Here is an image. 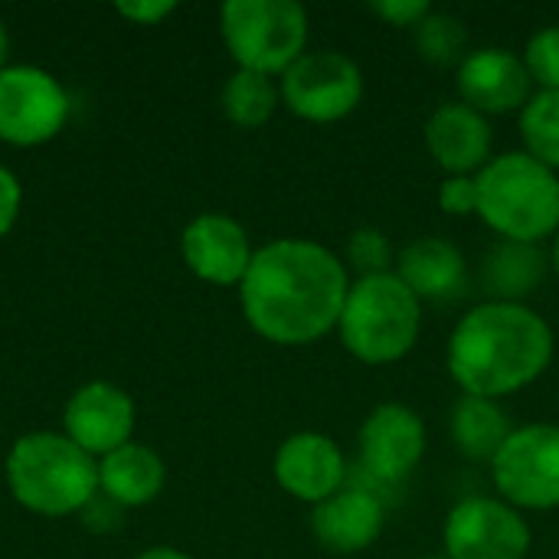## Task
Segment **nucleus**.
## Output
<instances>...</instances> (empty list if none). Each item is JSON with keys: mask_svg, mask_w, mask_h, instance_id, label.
<instances>
[{"mask_svg": "<svg viewBox=\"0 0 559 559\" xmlns=\"http://www.w3.org/2000/svg\"><path fill=\"white\" fill-rule=\"evenodd\" d=\"M350 272L337 252L311 239H275L252 255L239 282L249 328L278 347H308L337 331Z\"/></svg>", "mask_w": 559, "mask_h": 559, "instance_id": "1", "label": "nucleus"}, {"mask_svg": "<svg viewBox=\"0 0 559 559\" xmlns=\"http://www.w3.org/2000/svg\"><path fill=\"white\" fill-rule=\"evenodd\" d=\"M557 337L527 301H481L462 314L445 344V367L462 396L508 400L554 364Z\"/></svg>", "mask_w": 559, "mask_h": 559, "instance_id": "2", "label": "nucleus"}, {"mask_svg": "<svg viewBox=\"0 0 559 559\" xmlns=\"http://www.w3.org/2000/svg\"><path fill=\"white\" fill-rule=\"evenodd\" d=\"M491 481L518 511H559V423L518 426L491 462Z\"/></svg>", "mask_w": 559, "mask_h": 559, "instance_id": "7", "label": "nucleus"}, {"mask_svg": "<svg viewBox=\"0 0 559 559\" xmlns=\"http://www.w3.org/2000/svg\"><path fill=\"white\" fill-rule=\"evenodd\" d=\"M272 475L285 495L314 508L347 488V455L324 432H295L278 445Z\"/></svg>", "mask_w": 559, "mask_h": 559, "instance_id": "13", "label": "nucleus"}, {"mask_svg": "<svg viewBox=\"0 0 559 559\" xmlns=\"http://www.w3.org/2000/svg\"><path fill=\"white\" fill-rule=\"evenodd\" d=\"M20 213V183L10 170L0 167V236L10 233V226L16 223Z\"/></svg>", "mask_w": 559, "mask_h": 559, "instance_id": "29", "label": "nucleus"}, {"mask_svg": "<svg viewBox=\"0 0 559 559\" xmlns=\"http://www.w3.org/2000/svg\"><path fill=\"white\" fill-rule=\"evenodd\" d=\"M455 85H459V102L481 111L485 118L514 115V111L521 115L537 92L521 52L504 46L472 49L455 69Z\"/></svg>", "mask_w": 559, "mask_h": 559, "instance_id": "12", "label": "nucleus"}, {"mask_svg": "<svg viewBox=\"0 0 559 559\" xmlns=\"http://www.w3.org/2000/svg\"><path fill=\"white\" fill-rule=\"evenodd\" d=\"M66 439L88 455H108L128 445L134 429V406L124 390L111 383L82 386L66 406Z\"/></svg>", "mask_w": 559, "mask_h": 559, "instance_id": "17", "label": "nucleus"}, {"mask_svg": "<svg viewBox=\"0 0 559 559\" xmlns=\"http://www.w3.org/2000/svg\"><path fill=\"white\" fill-rule=\"evenodd\" d=\"M547 259H550V269H554V275L559 278V233L550 239V252H547Z\"/></svg>", "mask_w": 559, "mask_h": 559, "instance_id": "32", "label": "nucleus"}, {"mask_svg": "<svg viewBox=\"0 0 559 559\" xmlns=\"http://www.w3.org/2000/svg\"><path fill=\"white\" fill-rule=\"evenodd\" d=\"M518 426L511 423L508 409L498 400L481 396H459L449 413V432L455 449L472 462H495L501 445Z\"/></svg>", "mask_w": 559, "mask_h": 559, "instance_id": "19", "label": "nucleus"}, {"mask_svg": "<svg viewBox=\"0 0 559 559\" xmlns=\"http://www.w3.org/2000/svg\"><path fill=\"white\" fill-rule=\"evenodd\" d=\"M537 92H559V26L537 29L521 52Z\"/></svg>", "mask_w": 559, "mask_h": 559, "instance_id": "26", "label": "nucleus"}, {"mask_svg": "<svg viewBox=\"0 0 559 559\" xmlns=\"http://www.w3.org/2000/svg\"><path fill=\"white\" fill-rule=\"evenodd\" d=\"M118 13L134 20V23H157L167 13H174L170 0H144V3H118Z\"/></svg>", "mask_w": 559, "mask_h": 559, "instance_id": "30", "label": "nucleus"}, {"mask_svg": "<svg viewBox=\"0 0 559 559\" xmlns=\"http://www.w3.org/2000/svg\"><path fill=\"white\" fill-rule=\"evenodd\" d=\"M426 147L445 177H475L495 157L491 118L465 102H442L426 121Z\"/></svg>", "mask_w": 559, "mask_h": 559, "instance_id": "14", "label": "nucleus"}, {"mask_svg": "<svg viewBox=\"0 0 559 559\" xmlns=\"http://www.w3.org/2000/svg\"><path fill=\"white\" fill-rule=\"evenodd\" d=\"M7 481L23 508L46 518H62L95 501L98 465L72 439L33 432L10 449Z\"/></svg>", "mask_w": 559, "mask_h": 559, "instance_id": "5", "label": "nucleus"}, {"mask_svg": "<svg viewBox=\"0 0 559 559\" xmlns=\"http://www.w3.org/2000/svg\"><path fill=\"white\" fill-rule=\"evenodd\" d=\"M285 108L311 124H334L364 102L360 66L337 49H311L282 75Z\"/></svg>", "mask_w": 559, "mask_h": 559, "instance_id": "8", "label": "nucleus"}, {"mask_svg": "<svg viewBox=\"0 0 559 559\" xmlns=\"http://www.w3.org/2000/svg\"><path fill=\"white\" fill-rule=\"evenodd\" d=\"M524 151L559 174V92H534L518 115Z\"/></svg>", "mask_w": 559, "mask_h": 559, "instance_id": "23", "label": "nucleus"}, {"mask_svg": "<svg viewBox=\"0 0 559 559\" xmlns=\"http://www.w3.org/2000/svg\"><path fill=\"white\" fill-rule=\"evenodd\" d=\"M393 272L423 305L459 298L468 285V262L462 249L442 236H419L403 246Z\"/></svg>", "mask_w": 559, "mask_h": 559, "instance_id": "18", "label": "nucleus"}, {"mask_svg": "<svg viewBox=\"0 0 559 559\" xmlns=\"http://www.w3.org/2000/svg\"><path fill=\"white\" fill-rule=\"evenodd\" d=\"M134 559H190L187 554H180V550H170V547H154V550H144L141 557Z\"/></svg>", "mask_w": 559, "mask_h": 559, "instance_id": "31", "label": "nucleus"}, {"mask_svg": "<svg viewBox=\"0 0 559 559\" xmlns=\"http://www.w3.org/2000/svg\"><path fill=\"white\" fill-rule=\"evenodd\" d=\"M413 33H416V49L429 66L459 69L462 59L472 52L468 49V29L462 26V20H455L449 13L432 10Z\"/></svg>", "mask_w": 559, "mask_h": 559, "instance_id": "24", "label": "nucleus"}, {"mask_svg": "<svg viewBox=\"0 0 559 559\" xmlns=\"http://www.w3.org/2000/svg\"><path fill=\"white\" fill-rule=\"evenodd\" d=\"M534 531L524 511L491 495H472L452 504L442 524L445 559H527Z\"/></svg>", "mask_w": 559, "mask_h": 559, "instance_id": "9", "label": "nucleus"}, {"mask_svg": "<svg viewBox=\"0 0 559 559\" xmlns=\"http://www.w3.org/2000/svg\"><path fill=\"white\" fill-rule=\"evenodd\" d=\"M360 468L377 485L406 481L426 459L429 432L423 416L406 403H380L360 426L357 436Z\"/></svg>", "mask_w": 559, "mask_h": 559, "instance_id": "11", "label": "nucleus"}, {"mask_svg": "<svg viewBox=\"0 0 559 559\" xmlns=\"http://www.w3.org/2000/svg\"><path fill=\"white\" fill-rule=\"evenodd\" d=\"M475 216L501 239L540 246L559 233V174L527 151L495 154L478 174Z\"/></svg>", "mask_w": 559, "mask_h": 559, "instance_id": "3", "label": "nucleus"}, {"mask_svg": "<svg viewBox=\"0 0 559 559\" xmlns=\"http://www.w3.org/2000/svg\"><path fill=\"white\" fill-rule=\"evenodd\" d=\"M344 265L347 272H357V278H367V275H383V272H393L396 265V252H393V242L383 229L377 226H360L350 233L347 246H344Z\"/></svg>", "mask_w": 559, "mask_h": 559, "instance_id": "25", "label": "nucleus"}, {"mask_svg": "<svg viewBox=\"0 0 559 559\" xmlns=\"http://www.w3.org/2000/svg\"><path fill=\"white\" fill-rule=\"evenodd\" d=\"M423 334V301L396 272L354 278L337 318L341 347L367 364L390 367L413 354Z\"/></svg>", "mask_w": 559, "mask_h": 559, "instance_id": "4", "label": "nucleus"}, {"mask_svg": "<svg viewBox=\"0 0 559 559\" xmlns=\"http://www.w3.org/2000/svg\"><path fill=\"white\" fill-rule=\"evenodd\" d=\"M370 13L380 16L390 26H400V29L409 26V29H416L432 13V3L429 0H377V3H370Z\"/></svg>", "mask_w": 559, "mask_h": 559, "instance_id": "28", "label": "nucleus"}, {"mask_svg": "<svg viewBox=\"0 0 559 559\" xmlns=\"http://www.w3.org/2000/svg\"><path fill=\"white\" fill-rule=\"evenodd\" d=\"M7 29H3V23H0V69H3V59H7Z\"/></svg>", "mask_w": 559, "mask_h": 559, "instance_id": "33", "label": "nucleus"}, {"mask_svg": "<svg viewBox=\"0 0 559 559\" xmlns=\"http://www.w3.org/2000/svg\"><path fill=\"white\" fill-rule=\"evenodd\" d=\"M547 269H550V259L540 246L498 242L481 265V282H485L491 301H521L524 305V298L540 288Z\"/></svg>", "mask_w": 559, "mask_h": 559, "instance_id": "21", "label": "nucleus"}, {"mask_svg": "<svg viewBox=\"0 0 559 559\" xmlns=\"http://www.w3.org/2000/svg\"><path fill=\"white\" fill-rule=\"evenodd\" d=\"M557 409H559V393H557Z\"/></svg>", "mask_w": 559, "mask_h": 559, "instance_id": "34", "label": "nucleus"}, {"mask_svg": "<svg viewBox=\"0 0 559 559\" xmlns=\"http://www.w3.org/2000/svg\"><path fill=\"white\" fill-rule=\"evenodd\" d=\"M180 252L190 272L210 285H239L255 255L249 233L219 213L197 216L180 236Z\"/></svg>", "mask_w": 559, "mask_h": 559, "instance_id": "16", "label": "nucleus"}, {"mask_svg": "<svg viewBox=\"0 0 559 559\" xmlns=\"http://www.w3.org/2000/svg\"><path fill=\"white\" fill-rule=\"evenodd\" d=\"M219 29L239 69L285 75L308 52V10L295 0H229Z\"/></svg>", "mask_w": 559, "mask_h": 559, "instance_id": "6", "label": "nucleus"}, {"mask_svg": "<svg viewBox=\"0 0 559 559\" xmlns=\"http://www.w3.org/2000/svg\"><path fill=\"white\" fill-rule=\"evenodd\" d=\"M98 485L111 504L141 508L154 501L164 488V462L144 445H121L108 452L98 465Z\"/></svg>", "mask_w": 559, "mask_h": 559, "instance_id": "20", "label": "nucleus"}, {"mask_svg": "<svg viewBox=\"0 0 559 559\" xmlns=\"http://www.w3.org/2000/svg\"><path fill=\"white\" fill-rule=\"evenodd\" d=\"M69 118V95L36 66L0 69V138L20 147L59 134Z\"/></svg>", "mask_w": 559, "mask_h": 559, "instance_id": "10", "label": "nucleus"}, {"mask_svg": "<svg viewBox=\"0 0 559 559\" xmlns=\"http://www.w3.org/2000/svg\"><path fill=\"white\" fill-rule=\"evenodd\" d=\"M278 102V85L272 82V75L262 72L236 69L223 85V111L239 128H262L275 115Z\"/></svg>", "mask_w": 559, "mask_h": 559, "instance_id": "22", "label": "nucleus"}, {"mask_svg": "<svg viewBox=\"0 0 559 559\" xmlns=\"http://www.w3.org/2000/svg\"><path fill=\"white\" fill-rule=\"evenodd\" d=\"M439 206L445 216H475L478 210L475 177H445L439 187Z\"/></svg>", "mask_w": 559, "mask_h": 559, "instance_id": "27", "label": "nucleus"}, {"mask_svg": "<svg viewBox=\"0 0 559 559\" xmlns=\"http://www.w3.org/2000/svg\"><path fill=\"white\" fill-rule=\"evenodd\" d=\"M386 527V508L370 488L347 485L334 498L311 508L314 540L337 557H354L370 550Z\"/></svg>", "mask_w": 559, "mask_h": 559, "instance_id": "15", "label": "nucleus"}]
</instances>
